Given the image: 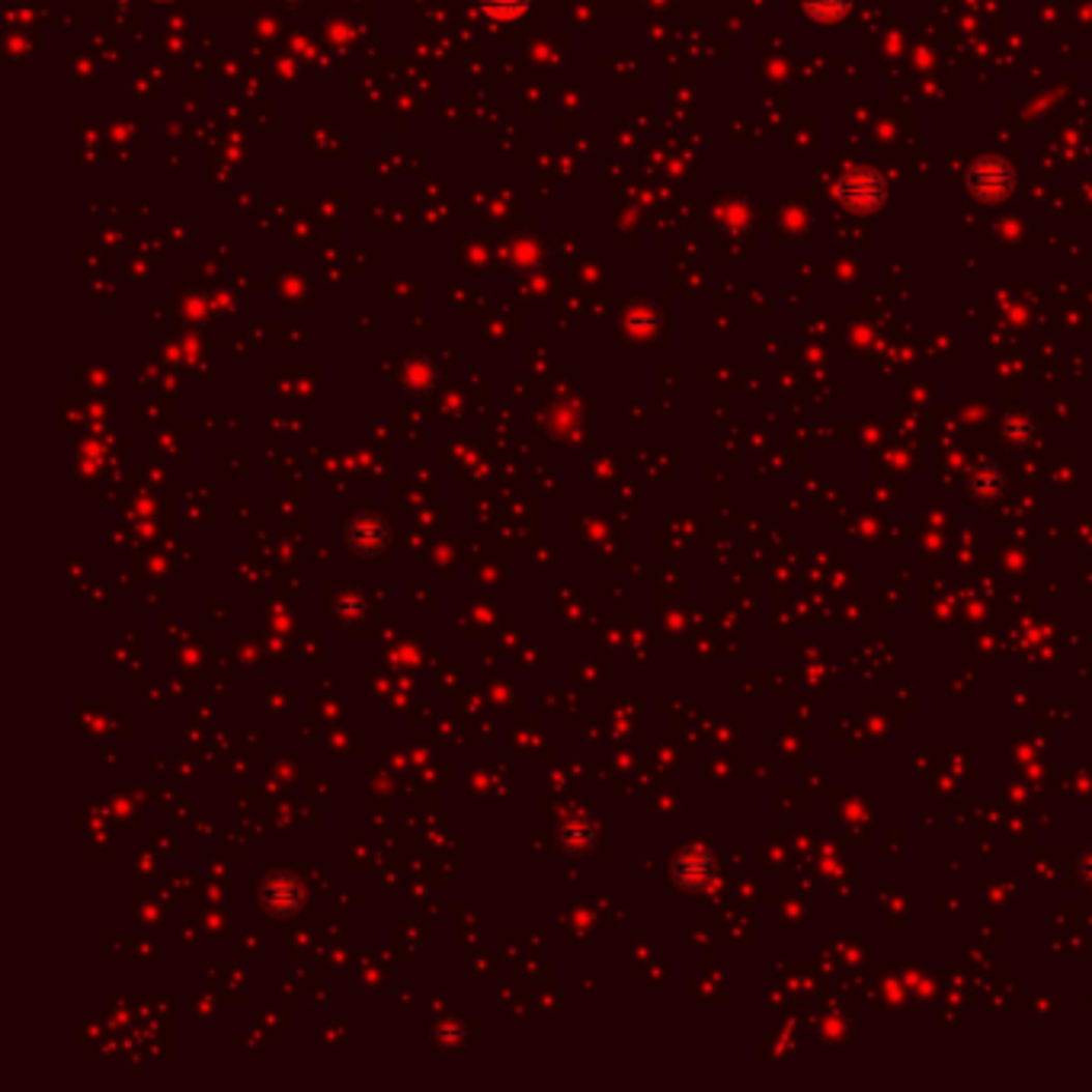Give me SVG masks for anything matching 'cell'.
<instances>
[{"label":"cell","mask_w":1092,"mask_h":1092,"mask_svg":"<svg viewBox=\"0 0 1092 1092\" xmlns=\"http://www.w3.org/2000/svg\"><path fill=\"white\" fill-rule=\"evenodd\" d=\"M853 7V0H804V10L817 20H839Z\"/></svg>","instance_id":"obj_3"},{"label":"cell","mask_w":1092,"mask_h":1092,"mask_svg":"<svg viewBox=\"0 0 1092 1092\" xmlns=\"http://www.w3.org/2000/svg\"><path fill=\"white\" fill-rule=\"evenodd\" d=\"M478 4L490 17H519L528 7V0H478Z\"/></svg>","instance_id":"obj_4"},{"label":"cell","mask_w":1092,"mask_h":1092,"mask_svg":"<svg viewBox=\"0 0 1092 1092\" xmlns=\"http://www.w3.org/2000/svg\"><path fill=\"white\" fill-rule=\"evenodd\" d=\"M839 196L850 202L853 208H871L878 205V199L885 196V183L878 180L874 173L862 170V173H850L845 180L839 183Z\"/></svg>","instance_id":"obj_2"},{"label":"cell","mask_w":1092,"mask_h":1092,"mask_svg":"<svg viewBox=\"0 0 1092 1092\" xmlns=\"http://www.w3.org/2000/svg\"><path fill=\"white\" fill-rule=\"evenodd\" d=\"M971 183L983 199H1000L1003 193H1009L1012 186V173L1006 167V161L1000 157H983L977 161V167L971 170Z\"/></svg>","instance_id":"obj_1"}]
</instances>
